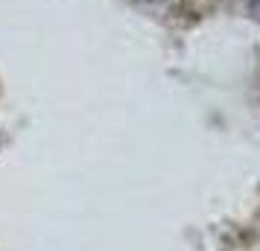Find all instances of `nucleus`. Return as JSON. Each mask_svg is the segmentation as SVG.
<instances>
[{
  "instance_id": "1",
  "label": "nucleus",
  "mask_w": 260,
  "mask_h": 251,
  "mask_svg": "<svg viewBox=\"0 0 260 251\" xmlns=\"http://www.w3.org/2000/svg\"><path fill=\"white\" fill-rule=\"evenodd\" d=\"M248 12H251V15L260 21V0H248Z\"/></svg>"
}]
</instances>
